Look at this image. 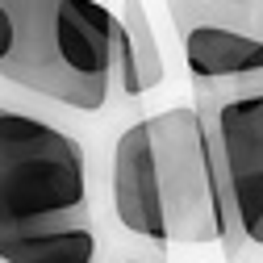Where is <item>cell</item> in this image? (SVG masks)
Segmentation results:
<instances>
[{"mask_svg": "<svg viewBox=\"0 0 263 263\" xmlns=\"http://www.w3.org/2000/svg\"><path fill=\"white\" fill-rule=\"evenodd\" d=\"M221 263H247V259H221Z\"/></svg>", "mask_w": 263, "mask_h": 263, "instance_id": "9c48e42d", "label": "cell"}, {"mask_svg": "<svg viewBox=\"0 0 263 263\" xmlns=\"http://www.w3.org/2000/svg\"><path fill=\"white\" fill-rule=\"evenodd\" d=\"M109 217L155 251L221 242L205 129L192 105L129 121L109 151Z\"/></svg>", "mask_w": 263, "mask_h": 263, "instance_id": "6da1fadb", "label": "cell"}, {"mask_svg": "<svg viewBox=\"0 0 263 263\" xmlns=\"http://www.w3.org/2000/svg\"><path fill=\"white\" fill-rule=\"evenodd\" d=\"M0 263H5V259H0Z\"/></svg>", "mask_w": 263, "mask_h": 263, "instance_id": "30bf717a", "label": "cell"}, {"mask_svg": "<svg viewBox=\"0 0 263 263\" xmlns=\"http://www.w3.org/2000/svg\"><path fill=\"white\" fill-rule=\"evenodd\" d=\"M113 263H163V255H117Z\"/></svg>", "mask_w": 263, "mask_h": 263, "instance_id": "ba28073f", "label": "cell"}, {"mask_svg": "<svg viewBox=\"0 0 263 263\" xmlns=\"http://www.w3.org/2000/svg\"><path fill=\"white\" fill-rule=\"evenodd\" d=\"M184 42V67L192 84L209 80H242L263 71V42L234 29H188L180 34Z\"/></svg>", "mask_w": 263, "mask_h": 263, "instance_id": "5b68a950", "label": "cell"}, {"mask_svg": "<svg viewBox=\"0 0 263 263\" xmlns=\"http://www.w3.org/2000/svg\"><path fill=\"white\" fill-rule=\"evenodd\" d=\"M176 34L188 29H234L263 42V0H167Z\"/></svg>", "mask_w": 263, "mask_h": 263, "instance_id": "8992f818", "label": "cell"}, {"mask_svg": "<svg viewBox=\"0 0 263 263\" xmlns=\"http://www.w3.org/2000/svg\"><path fill=\"white\" fill-rule=\"evenodd\" d=\"M92 151L80 125L0 88V255L96 226Z\"/></svg>", "mask_w": 263, "mask_h": 263, "instance_id": "3957f363", "label": "cell"}, {"mask_svg": "<svg viewBox=\"0 0 263 263\" xmlns=\"http://www.w3.org/2000/svg\"><path fill=\"white\" fill-rule=\"evenodd\" d=\"M113 29L101 0H0V88L67 121L113 105Z\"/></svg>", "mask_w": 263, "mask_h": 263, "instance_id": "7a4b0ae2", "label": "cell"}, {"mask_svg": "<svg viewBox=\"0 0 263 263\" xmlns=\"http://www.w3.org/2000/svg\"><path fill=\"white\" fill-rule=\"evenodd\" d=\"M117 34H121V46H125V54H129V67H134L138 96L155 92V88L163 84V76H167V63H163L155 25H151V13H146L142 0H121Z\"/></svg>", "mask_w": 263, "mask_h": 263, "instance_id": "52a82bcc", "label": "cell"}, {"mask_svg": "<svg viewBox=\"0 0 263 263\" xmlns=\"http://www.w3.org/2000/svg\"><path fill=\"white\" fill-rule=\"evenodd\" d=\"M230 259L263 255V71L242 80L192 84Z\"/></svg>", "mask_w": 263, "mask_h": 263, "instance_id": "277c9868", "label": "cell"}]
</instances>
